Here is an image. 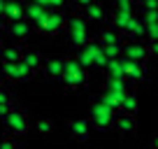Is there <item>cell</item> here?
<instances>
[{"mask_svg":"<svg viewBox=\"0 0 158 149\" xmlns=\"http://www.w3.org/2000/svg\"><path fill=\"white\" fill-rule=\"evenodd\" d=\"M0 7H2V10H5V0H0Z\"/></svg>","mask_w":158,"mask_h":149,"instance_id":"40","label":"cell"},{"mask_svg":"<svg viewBox=\"0 0 158 149\" xmlns=\"http://www.w3.org/2000/svg\"><path fill=\"white\" fill-rule=\"evenodd\" d=\"M51 128H54V124H51L49 119H40V121H37V133L49 135V133H51Z\"/></svg>","mask_w":158,"mask_h":149,"instance_id":"27","label":"cell"},{"mask_svg":"<svg viewBox=\"0 0 158 149\" xmlns=\"http://www.w3.org/2000/svg\"><path fill=\"white\" fill-rule=\"evenodd\" d=\"M33 2H40V5H44L47 10H54V0H33Z\"/></svg>","mask_w":158,"mask_h":149,"instance_id":"36","label":"cell"},{"mask_svg":"<svg viewBox=\"0 0 158 149\" xmlns=\"http://www.w3.org/2000/svg\"><path fill=\"white\" fill-rule=\"evenodd\" d=\"M2 77H5V74H2V72H0V86H2Z\"/></svg>","mask_w":158,"mask_h":149,"instance_id":"41","label":"cell"},{"mask_svg":"<svg viewBox=\"0 0 158 149\" xmlns=\"http://www.w3.org/2000/svg\"><path fill=\"white\" fill-rule=\"evenodd\" d=\"M7 135H26L30 128V119H28V112L26 109H19V107H12V112L5 117L2 121Z\"/></svg>","mask_w":158,"mask_h":149,"instance_id":"5","label":"cell"},{"mask_svg":"<svg viewBox=\"0 0 158 149\" xmlns=\"http://www.w3.org/2000/svg\"><path fill=\"white\" fill-rule=\"evenodd\" d=\"M107 74H112V77H126V65H123V58H121V56H118V58H109Z\"/></svg>","mask_w":158,"mask_h":149,"instance_id":"23","label":"cell"},{"mask_svg":"<svg viewBox=\"0 0 158 149\" xmlns=\"http://www.w3.org/2000/svg\"><path fill=\"white\" fill-rule=\"evenodd\" d=\"M0 103H14V96H12V91H7L5 86H0Z\"/></svg>","mask_w":158,"mask_h":149,"instance_id":"31","label":"cell"},{"mask_svg":"<svg viewBox=\"0 0 158 149\" xmlns=\"http://www.w3.org/2000/svg\"><path fill=\"white\" fill-rule=\"evenodd\" d=\"M47 14H49V10H47L44 5H40V2H33V0H30L28 5H26V19L33 21L35 28H40V26L47 21Z\"/></svg>","mask_w":158,"mask_h":149,"instance_id":"12","label":"cell"},{"mask_svg":"<svg viewBox=\"0 0 158 149\" xmlns=\"http://www.w3.org/2000/svg\"><path fill=\"white\" fill-rule=\"evenodd\" d=\"M74 58H77L79 63L84 65L86 70H93V68H95V63H93V56H91V51L86 49V45H84V47H79V49H77V54H74Z\"/></svg>","mask_w":158,"mask_h":149,"instance_id":"24","label":"cell"},{"mask_svg":"<svg viewBox=\"0 0 158 149\" xmlns=\"http://www.w3.org/2000/svg\"><path fill=\"white\" fill-rule=\"evenodd\" d=\"M86 49H89V51H91V56H93V63H95V68H100V70H107L109 56H107V51H105L102 42H100V40H89V42H86Z\"/></svg>","mask_w":158,"mask_h":149,"instance_id":"11","label":"cell"},{"mask_svg":"<svg viewBox=\"0 0 158 149\" xmlns=\"http://www.w3.org/2000/svg\"><path fill=\"white\" fill-rule=\"evenodd\" d=\"M142 10H158V0H147V2H142V5H139V12Z\"/></svg>","mask_w":158,"mask_h":149,"instance_id":"33","label":"cell"},{"mask_svg":"<svg viewBox=\"0 0 158 149\" xmlns=\"http://www.w3.org/2000/svg\"><path fill=\"white\" fill-rule=\"evenodd\" d=\"M121 58H123V65H126V79H128L130 84H142V82L149 79L142 61H133V58H128V56H121Z\"/></svg>","mask_w":158,"mask_h":149,"instance_id":"7","label":"cell"},{"mask_svg":"<svg viewBox=\"0 0 158 149\" xmlns=\"http://www.w3.org/2000/svg\"><path fill=\"white\" fill-rule=\"evenodd\" d=\"M68 26V16L63 14V10H49V14H47V21L42 26H40V33H44V35H56L60 33V30Z\"/></svg>","mask_w":158,"mask_h":149,"instance_id":"6","label":"cell"},{"mask_svg":"<svg viewBox=\"0 0 158 149\" xmlns=\"http://www.w3.org/2000/svg\"><path fill=\"white\" fill-rule=\"evenodd\" d=\"M12 107H14L12 103H0V121H5V117L12 112Z\"/></svg>","mask_w":158,"mask_h":149,"instance_id":"32","label":"cell"},{"mask_svg":"<svg viewBox=\"0 0 158 149\" xmlns=\"http://www.w3.org/2000/svg\"><path fill=\"white\" fill-rule=\"evenodd\" d=\"M139 16H142L147 23H153V21H158V10H142Z\"/></svg>","mask_w":158,"mask_h":149,"instance_id":"28","label":"cell"},{"mask_svg":"<svg viewBox=\"0 0 158 149\" xmlns=\"http://www.w3.org/2000/svg\"><path fill=\"white\" fill-rule=\"evenodd\" d=\"M133 19H135V12L130 14V12H114V19H112V26L114 28H118L121 33H128V28H130V23H133Z\"/></svg>","mask_w":158,"mask_h":149,"instance_id":"17","label":"cell"},{"mask_svg":"<svg viewBox=\"0 0 158 149\" xmlns=\"http://www.w3.org/2000/svg\"><path fill=\"white\" fill-rule=\"evenodd\" d=\"M21 61H23L26 65H30L33 70H40V68H42V63H44V61H42V54H40L37 49H26Z\"/></svg>","mask_w":158,"mask_h":149,"instance_id":"21","label":"cell"},{"mask_svg":"<svg viewBox=\"0 0 158 149\" xmlns=\"http://www.w3.org/2000/svg\"><path fill=\"white\" fill-rule=\"evenodd\" d=\"M0 51H2V42H0Z\"/></svg>","mask_w":158,"mask_h":149,"instance_id":"42","label":"cell"},{"mask_svg":"<svg viewBox=\"0 0 158 149\" xmlns=\"http://www.w3.org/2000/svg\"><path fill=\"white\" fill-rule=\"evenodd\" d=\"M147 37L149 40H158V21L147 23Z\"/></svg>","mask_w":158,"mask_h":149,"instance_id":"29","label":"cell"},{"mask_svg":"<svg viewBox=\"0 0 158 149\" xmlns=\"http://www.w3.org/2000/svg\"><path fill=\"white\" fill-rule=\"evenodd\" d=\"M5 14H2V7H0V35H2V33H5V30H7V23H5Z\"/></svg>","mask_w":158,"mask_h":149,"instance_id":"35","label":"cell"},{"mask_svg":"<svg viewBox=\"0 0 158 149\" xmlns=\"http://www.w3.org/2000/svg\"><path fill=\"white\" fill-rule=\"evenodd\" d=\"M114 128H116L121 135H133L135 130H137V121H135V114H130V112H118Z\"/></svg>","mask_w":158,"mask_h":149,"instance_id":"14","label":"cell"},{"mask_svg":"<svg viewBox=\"0 0 158 149\" xmlns=\"http://www.w3.org/2000/svg\"><path fill=\"white\" fill-rule=\"evenodd\" d=\"M74 2H77L79 7H86V5H91V2H93V0H74Z\"/></svg>","mask_w":158,"mask_h":149,"instance_id":"37","label":"cell"},{"mask_svg":"<svg viewBox=\"0 0 158 149\" xmlns=\"http://www.w3.org/2000/svg\"><path fill=\"white\" fill-rule=\"evenodd\" d=\"M33 21L30 19H16V21H10V26H7V33H10L12 40H28L30 33H33Z\"/></svg>","mask_w":158,"mask_h":149,"instance_id":"10","label":"cell"},{"mask_svg":"<svg viewBox=\"0 0 158 149\" xmlns=\"http://www.w3.org/2000/svg\"><path fill=\"white\" fill-rule=\"evenodd\" d=\"M86 82H89V74H86V68L81 63H79L77 58H68V63H65V72L63 77H60V84L65 86V89H79V86H84Z\"/></svg>","mask_w":158,"mask_h":149,"instance_id":"2","label":"cell"},{"mask_svg":"<svg viewBox=\"0 0 158 149\" xmlns=\"http://www.w3.org/2000/svg\"><path fill=\"white\" fill-rule=\"evenodd\" d=\"M68 33H70V42H72L74 49H79V47H84L86 42L91 40L89 37V19L81 14H72L68 16Z\"/></svg>","mask_w":158,"mask_h":149,"instance_id":"3","label":"cell"},{"mask_svg":"<svg viewBox=\"0 0 158 149\" xmlns=\"http://www.w3.org/2000/svg\"><path fill=\"white\" fill-rule=\"evenodd\" d=\"M114 5H116L118 12H130V14H133L137 2H135V0H114Z\"/></svg>","mask_w":158,"mask_h":149,"instance_id":"26","label":"cell"},{"mask_svg":"<svg viewBox=\"0 0 158 149\" xmlns=\"http://www.w3.org/2000/svg\"><path fill=\"white\" fill-rule=\"evenodd\" d=\"M23 47L21 45H10V47H2L0 51V61H21L23 58Z\"/></svg>","mask_w":158,"mask_h":149,"instance_id":"19","label":"cell"},{"mask_svg":"<svg viewBox=\"0 0 158 149\" xmlns=\"http://www.w3.org/2000/svg\"><path fill=\"white\" fill-rule=\"evenodd\" d=\"M19 147V140H12V138H0V149H14Z\"/></svg>","mask_w":158,"mask_h":149,"instance_id":"30","label":"cell"},{"mask_svg":"<svg viewBox=\"0 0 158 149\" xmlns=\"http://www.w3.org/2000/svg\"><path fill=\"white\" fill-rule=\"evenodd\" d=\"M149 51H151V56L158 58V40H149Z\"/></svg>","mask_w":158,"mask_h":149,"instance_id":"34","label":"cell"},{"mask_svg":"<svg viewBox=\"0 0 158 149\" xmlns=\"http://www.w3.org/2000/svg\"><path fill=\"white\" fill-rule=\"evenodd\" d=\"M84 14H86V19L89 21H105L107 16H105V10H102V5L100 2H91V5H86L84 7Z\"/></svg>","mask_w":158,"mask_h":149,"instance_id":"20","label":"cell"},{"mask_svg":"<svg viewBox=\"0 0 158 149\" xmlns=\"http://www.w3.org/2000/svg\"><path fill=\"white\" fill-rule=\"evenodd\" d=\"M135 2H137V7H139V5H142V2H147V0H135Z\"/></svg>","mask_w":158,"mask_h":149,"instance_id":"39","label":"cell"},{"mask_svg":"<svg viewBox=\"0 0 158 149\" xmlns=\"http://www.w3.org/2000/svg\"><path fill=\"white\" fill-rule=\"evenodd\" d=\"M0 72L12 82H30L35 77V70L23 61H0Z\"/></svg>","mask_w":158,"mask_h":149,"instance_id":"4","label":"cell"},{"mask_svg":"<svg viewBox=\"0 0 158 149\" xmlns=\"http://www.w3.org/2000/svg\"><path fill=\"white\" fill-rule=\"evenodd\" d=\"M98 40L102 42V45H123V33L118 28H105V30H100V35H98Z\"/></svg>","mask_w":158,"mask_h":149,"instance_id":"16","label":"cell"},{"mask_svg":"<svg viewBox=\"0 0 158 149\" xmlns=\"http://www.w3.org/2000/svg\"><path fill=\"white\" fill-rule=\"evenodd\" d=\"M26 5H28V2H23V0H5V10H2V14H5L7 21L26 19Z\"/></svg>","mask_w":158,"mask_h":149,"instance_id":"13","label":"cell"},{"mask_svg":"<svg viewBox=\"0 0 158 149\" xmlns=\"http://www.w3.org/2000/svg\"><path fill=\"white\" fill-rule=\"evenodd\" d=\"M149 54H151V51H149V45H144L142 40H133V37H130V40H126L123 42V56H128V58H133V61H147L149 58Z\"/></svg>","mask_w":158,"mask_h":149,"instance_id":"9","label":"cell"},{"mask_svg":"<svg viewBox=\"0 0 158 149\" xmlns=\"http://www.w3.org/2000/svg\"><path fill=\"white\" fill-rule=\"evenodd\" d=\"M91 128H93L91 119H70L68 121V133L77 142H86L91 138Z\"/></svg>","mask_w":158,"mask_h":149,"instance_id":"8","label":"cell"},{"mask_svg":"<svg viewBox=\"0 0 158 149\" xmlns=\"http://www.w3.org/2000/svg\"><path fill=\"white\" fill-rule=\"evenodd\" d=\"M121 112H130V114H135V112H137V96H135L133 91H128L123 105H121Z\"/></svg>","mask_w":158,"mask_h":149,"instance_id":"25","label":"cell"},{"mask_svg":"<svg viewBox=\"0 0 158 149\" xmlns=\"http://www.w3.org/2000/svg\"><path fill=\"white\" fill-rule=\"evenodd\" d=\"M130 82L126 79V77H112V74H107V89L109 91H130Z\"/></svg>","mask_w":158,"mask_h":149,"instance_id":"22","label":"cell"},{"mask_svg":"<svg viewBox=\"0 0 158 149\" xmlns=\"http://www.w3.org/2000/svg\"><path fill=\"white\" fill-rule=\"evenodd\" d=\"M116 117H118V112L112 109L107 103H102V100H98V103H93L89 107V119H91V124H93V130H98V133L112 130L114 124H116Z\"/></svg>","mask_w":158,"mask_h":149,"instance_id":"1","label":"cell"},{"mask_svg":"<svg viewBox=\"0 0 158 149\" xmlns=\"http://www.w3.org/2000/svg\"><path fill=\"white\" fill-rule=\"evenodd\" d=\"M65 63H68V61L65 58H49L44 63V77L47 79H51V82H60V77H63V72H65Z\"/></svg>","mask_w":158,"mask_h":149,"instance_id":"15","label":"cell"},{"mask_svg":"<svg viewBox=\"0 0 158 149\" xmlns=\"http://www.w3.org/2000/svg\"><path fill=\"white\" fill-rule=\"evenodd\" d=\"M153 147H158V135H156V138H153Z\"/></svg>","mask_w":158,"mask_h":149,"instance_id":"38","label":"cell"},{"mask_svg":"<svg viewBox=\"0 0 158 149\" xmlns=\"http://www.w3.org/2000/svg\"><path fill=\"white\" fill-rule=\"evenodd\" d=\"M126 35L133 37V40H144V37H147V21L139 14H135V19H133V23H130V28H128Z\"/></svg>","mask_w":158,"mask_h":149,"instance_id":"18","label":"cell"}]
</instances>
